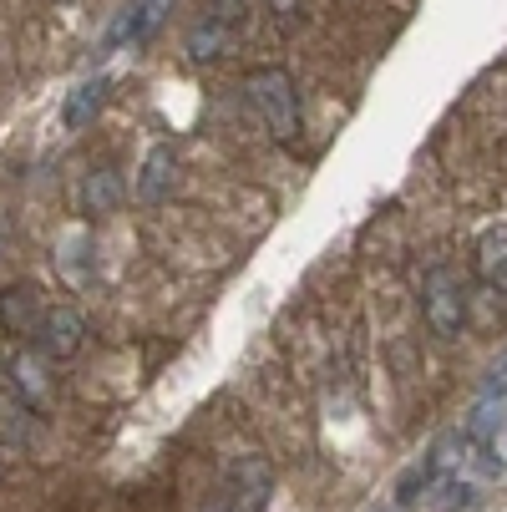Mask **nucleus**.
<instances>
[{
    "instance_id": "obj_7",
    "label": "nucleus",
    "mask_w": 507,
    "mask_h": 512,
    "mask_svg": "<svg viewBox=\"0 0 507 512\" xmlns=\"http://www.w3.org/2000/svg\"><path fill=\"white\" fill-rule=\"evenodd\" d=\"M173 183H178V153H173V142H158V148L142 158L132 193H137L142 203H163V198L173 193Z\"/></svg>"
},
{
    "instance_id": "obj_11",
    "label": "nucleus",
    "mask_w": 507,
    "mask_h": 512,
    "mask_svg": "<svg viewBox=\"0 0 507 512\" xmlns=\"http://www.w3.org/2000/svg\"><path fill=\"white\" fill-rule=\"evenodd\" d=\"M117 193H122V183H117V173H92V183H87V208L92 213H102V208H112L117 203Z\"/></svg>"
},
{
    "instance_id": "obj_13",
    "label": "nucleus",
    "mask_w": 507,
    "mask_h": 512,
    "mask_svg": "<svg viewBox=\"0 0 507 512\" xmlns=\"http://www.w3.org/2000/svg\"><path fill=\"white\" fill-rule=\"evenodd\" d=\"M482 401H487V406H497V401H507V355L497 360V371L487 376V386H482Z\"/></svg>"
},
{
    "instance_id": "obj_2",
    "label": "nucleus",
    "mask_w": 507,
    "mask_h": 512,
    "mask_svg": "<svg viewBox=\"0 0 507 512\" xmlns=\"http://www.w3.org/2000/svg\"><path fill=\"white\" fill-rule=\"evenodd\" d=\"M421 320L431 330V340H462L467 330V284L452 264H431L421 279Z\"/></svg>"
},
{
    "instance_id": "obj_16",
    "label": "nucleus",
    "mask_w": 507,
    "mask_h": 512,
    "mask_svg": "<svg viewBox=\"0 0 507 512\" xmlns=\"http://www.w3.org/2000/svg\"><path fill=\"white\" fill-rule=\"evenodd\" d=\"M208 512H229V507H208Z\"/></svg>"
},
{
    "instance_id": "obj_15",
    "label": "nucleus",
    "mask_w": 507,
    "mask_h": 512,
    "mask_svg": "<svg viewBox=\"0 0 507 512\" xmlns=\"http://www.w3.org/2000/svg\"><path fill=\"white\" fill-rule=\"evenodd\" d=\"M269 6V16H279V21H295L300 16V0H264Z\"/></svg>"
},
{
    "instance_id": "obj_12",
    "label": "nucleus",
    "mask_w": 507,
    "mask_h": 512,
    "mask_svg": "<svg viewBox=\"0 0 507 512\" xmlns=\"http://www.w3.org/2000/svg\"><path fill=\"white\" fill-rule=\"evenodd\" d=\"M249 6H254V0H208V16L224 21V26H239L249 16Z\"/></svg>"
},
{
    "instance_id": "obj_6",
    "label": "nucleus",
    "mask_w": 507,
    "mask_h": 512,
    "mask_svg": "<svg viewBox=\"0 0 507 512\" xmlns=\"http://www.w3.org/2000/svg\"><path fill=\"white\" fill-rule=\"evenodd\" d=\"M472 274L492 289V295H507V224L477 234V244H472Z\"/></svg>"
},
{
    "instance_id": "obj_14",
    "label": "nucleus",
    "mask_w": 507,
    "mask_h": 512,
    "mask_svg": "<svg viewBox=\"0 0 507 512\" xmlns=\"http://www.w3.org/2000/svg\"><path fill=\"white\" fill-rule=\"evenodd\" d=\"M472 497H477V487H472V482L447 477V487H442V507H472Z\"/></svg>"
},
{
    "instance_id": "obj_1",
    "label": "nucleus",
    "mask_w": 507,
    "mask_h": 512,
    "mask_svg": "<svg viewBox=\"0 0 507 512\" xmlns=\"http://www.w3.org/2000/svg\"><path fill=\"white\" fill-rule=\"evenodd\" d=\"M244 97H249V112L259 117V127L274 137V142H295L305 132V117H300V87L284 66H259L244 77Z\"/></svg>"
},
{
    "instance_id": "obj_3",
    "label": "nucleus",
    "mask_w": 507,
    "mask_h": 512,
    "mask_svg": "<svg viewBox=\"0 0 507 512\" xmlns=\"http://www.w3.org/2000/svg\"><path fill=\"white\" fill-rule=\"evenodd\" d=\"M6 391H11L31 416H46V411H51V360H46L36 345L11 350V360H6Z\"/></svg>"
},
{
    "instance_id": "obj_8",
    "label": "nucleus",
    "mask_w": 507,
    "mask_h": 512,
    "mask_svg": "<svg viewBox=\"0 0 507 512\" xmlns=\"http://www.w3.org/2000/svg\"><path fill=\"white\" fill-rule=\"evenodd\" d=\"M46 315V300H41V289L36 284H16V289H0V325H6L11 335L31 340L36 325Z\"/></svg>"
},
{
    "instance_id": "obj_5",
    "label": "nucleus",
    "mask_w": 507,
    "mask_h": 512,
    "mask_svg": "<svg viewBox=\"0 0 507 512\" xmlns=\"http://www.w3.org/2000/svg\"><path fill=\"white\" fill-rule=\"evenodd\" d=\"M224 492H229L244 512H264V507H269V497H274V467H269L259 452L234 457V462H229V472H224Z\"/></svg>"
},
{
    "instance_id": "obj_4",
    "label": "nucleus",
    "mask_w": 507,
    "mask_h": 512,
    "mask_svg": "<svg viewBox=\"0 0 507 512\" xmlns=\"http://www.w3.org/2000/svg\"><path fill=\"white\" fill-rule=\"evenodd\" d=\"M31 340H36V350L46 360H71V355H82V345H87V320H82V310H71V305H51Z\"/></svg>"
},
{
    "instance_id": "obj_10",
    "label": "nucleus",
    "mask_w": 507,
    "mask_h": 512,
    "mask_svg": "<svg viewBox=\"0 0 507 512\" xmlns=\"http://www.w3.org/2000/svg\"><path fill=\"white\" fill-rule=\"evenodd\" d=\"M229 46H234V26L213 21V16H203V21L188 31V56H193V61H219V56H229Z\"/></svg>"
},
{
    "instance_id": "obj_9",
    "label": "nucleus",
    "mask_w": 507,
    "mask_h": 512,
    "mask_svg": "<svg viewBox=\"0 0 507 512\" xmlns=\"http://www.w3.org/2000/svg\"><path fill=\"white\" fill-rule=\"evenodd\" d=\"M107 92H112V77H92V82H82L77 92L66 97V107H61V122H66L71 132H82V127H87V122L102 112Z\"/></svg>"
}]
</instances>
